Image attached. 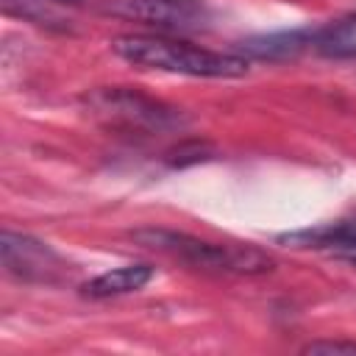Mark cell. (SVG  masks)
I'll list each match as a JSON object with an SVG mask.
<instances>
[{"instance_id":"7c38bea8","label":"cell","mask_w":356,"mask_h":356,"mask_svg":"<svg viewBox=\"0 0 356 356\" xmlns=\"http://www.w3.org/2000/svg\"><path fill=\"white\" fill-rule=\"evenodd\" d=\"M303 353H356V342L345 339H314L303 345Z\"/></svg>"},{"instance_id":"52a82bcc","label":"cell","mask_w":356,"mask_h":356,"mask_svg":"<svg viewBox=\"0 0 356 356\" xmlns=\"http://www.w3.org/2000/svg\"><path fill=\"white\" fill-rule=\"evenodd\" d=\"M314 44V33L312 31H284V33H270V36H253L248 42H242L236 47L239 56L259 58V61H278V58H289L298 56L303 47Z\"/></svg>"},{"instance_id":"30bf717a","label":"cell","mask_w":356,"mask_h":356,"mask_svg":"<svg viewBox=\"0 0 356 356\" xmlns=\"http://www.w3.org/2000/svg\"><path fill=\"white\" fill-rule=\"evenodd\" d=\"M314 47L328 58H356V14L314 31Z\"/></svg>"},{"instance_id":"8992f818","label":"cell","mask_w":356,"mask_h":356,"mask_svg":"<svg viewBox=\"0 0 356 356\" xmlns=\"http://www.w3.org/2000/svg\"><path fill=\"white\" fill-rule=\"evenodd\" d=\"M278 242L292 245V248H314V250H323L325 256H334L356 267V220L320 225L309 231H292V234L278 236Z\"/></svg>"},{"instance_id":"7a4b0ae2","label":"cell","mask_w":356,"mask_h":356,"mask_svg":"<svg viewBox=\"0 0 356 356\" xmlns=\"http://www.w3.org/2000/svg\"><path fill=\"white\" fill-rule=\"evenodd\" d=\"M81 108L103 128L136 136L175 134L186 125L181 108L131 86H97L81 95Z\"/></svg>"},{"instance_id":"5b68a950","label":"cell","mask_w":356,"mask_h":356,"mask_svg":"<svg viewBox=\"0 0 356 356\" xmlns=\"http://www.w3.org/2000/svg\"><path fill=\"white\" fill-rule=\"evenodd\" d=\"M0 259L8 275L28 284H56L67 273V264L47 242L8 228L0 234Z\"/></svg>"},{"instance_id":"6da1fadb","label":"cell","mask_w":356,"mask_h":356,"mask_svg":"<svg viewBox=\"0 0 356 356\" xmlns=\"http://www.w3.org/2000/svg\"><path fill=\"white\" fill-rule=\"evenodd\" d=\"M114 56L134 67L161 70L189 78H239L250 70V61L239 53H214L153 33H125L111 42Z\"/></svg>"},{"instance_id":"ba28073f","label":"cell","mask_w":356,"mask_h":356,"mask_svg":"<svg viewBox=\"0 0 356 356\" xmlns=\"http://www.w3.org/2000/svg\"><path fill=\"white\" fill-rule=\"evenodd\" d=\"M153 267L150 264H125L108 273L95 275L89 284H83V295L86 298H117V295H128L142 289L150 278H153Z\"/></svg>"},{"instance_id":"277c9868","label":"cell","mask_w":356,"mask_h":356,"mask_svg":"<svg viewBox=\"0 0 356 356\" xmlns=\"http://www.w3.org/2000/svg\"><path fill=\"white\" fill-rule=\"evenodd\" d=\"M100 11L156 31H200L211 22V11L200 0H103Z\"/></svg>"},{"instance_id":"3957f363","label":"cell","mask_w":356,"mask_h":356,"mask_svg":"<svg viewBox=\"0 0 356 356\" xmlns=\"http://www.w3.org/2000/svg\"><path fill=\"white\" fill-rule=\"evenodd\" d=\"M134 242L178 259L203 273H228V275H259L273 270V259L253 245H228V242H206L184 231L170 228H142L134 231Z\"/></svg>"},{"instance_id":"9c48e42d","label":"cell","mask_w":356,"mask_h":356,"mask_svg":"<svg viewBox=\"0 0 356 356\" xmlns=\"http://www.w3.org/2000/svg\"><path fill=\"white\" fill-rule=\"evenodd\" d=\"M3 11L11 17H19L25 22H33L42 28H56V31H67L72 22L70 14L56 0H3Z\"/></svg>"},{"instance_id":"4fadbf2b","label":"cell","mask_w":356,"mask_h":356,"mask_svg":"<svg viewBox=\"0 0 356 356\" xmlns=\"http://www.w3.org/2000/svg\"><path fill=\"white\" fill-rule=\"evenodd\" d=\"M56 3H61V6H75V3H81V0H56Z\"/></svg>"},{"instance_id":"8fae6325","label":"cell","mask_w":356,"mask_h":356,"mask_svg":"<svg viewBox=\"0 0 356 356\" xmlns=\"http://www.w3.org/2000/svg\"><path fill=\"white\" fill-rule=\"evenodd\" d=\"M211 156H214V150H211L206 142H184V145H178V147L170 150L167 161H170L172 167H186V164L206 161V159H211Z\"/></svg>"}]
</instances>
